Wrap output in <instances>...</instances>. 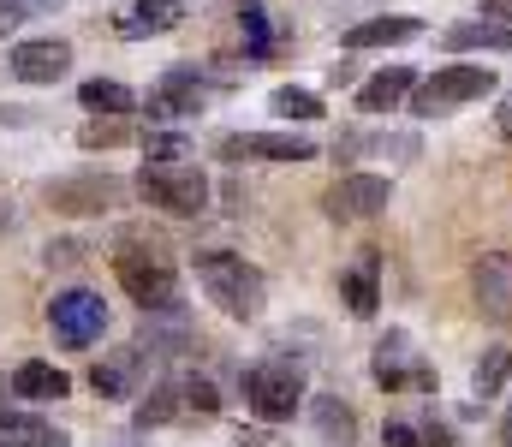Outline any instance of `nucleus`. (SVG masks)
Here are the masks:
<instances>
[{
	"instance_id": "f257e3e1",
	"label": "nucleus",
	"mask_w": 512,
	"mask_h": 447,
	"mask_svg": "<svg viewBox=\"0 0 512 447\" xmlns=\"http://www.w3.org/2000/svg\"><path fill=\"white\" fill-rule=\"evenodd\" d=\"M197 275H203V293L215 298L233 322H251L256 310H262V298H268L262 275H256L245 257H233V251H203L197 257Z\"/></svg>"
},
{
	"instance_id": "f03ea898",
	"label": "nucleus",
	"mask_w": 512,
	"mask_h": 447,
	"mask_svg": "<svg viewBox=\"0 0 512 447\" xmlns=\"http://www.w3.org/2000/svg\"><path fill=\"white\" fill-rule=\"evenodd\" d=\"M495 72L489 66H441L435 78H423L417 90H411V114H423V120H441V114H453V108H471V102H483V96H495Z\"/></svg>"
},
{
	"instance_id": "7ed1b4c3",
	"label": "nucleus",
	"mask_w": 512,
	"mask_h": 447,
	"mask_svg": "<svg viewBox=\"0 0 512 447\" xmlns=\"http://www.w3.org/2000/svg\"><path fill=\"white\" fill-rule=\"evenodd\" d=\"M114 275H120V287H126L143 310H179V275H173V263L161 257V251H143V245H120L114 251Z\"/></svg>"
},
{
	"instance_id": "20e7f679",
	"label": "nucleus",
	"mask_w": 512,
	"mask_h": 447,
	"mask_svg": "<svg viewBox=\"0 0 512 447\" xmlns=\"http://www.w3.org/2000/svg\"><path fill=\"white\" fill-rule=\"evenodd\" d=\"M137 197L155 203V209H167V215H203L209 179L197 167H185V161H149L137 173Z\"/></svg>"
},
{
	"instance_id": "39448f33",
	"label": "nucleus",
	"mask_w": 512,
	"mask_h": 447,
	"mask_svg": "<svg viewBox=\"0 0 512 447\" xmlns=\"http://www.w3.org/2000/svg\"><path fill=\"white\" fill-rule=\"evenodd\" d=\"M48 334H54V346H66V352L96 346V340L108 334V298L90 293V287L60 293L54 304H48Z\"/></svg>"
},
{
	"instance_id": "423d86ee",
	"label": "nucleus",
	"mask_w": 512,
	"mask_h": 447,
	"mask_svg": "<svg viewBox=\"0 0 512 447\" xmlns=\"http://www.w3.org/2000/svg\"><path fill=\"white\" fill-rule=\"evenodd\" d=\"M245 400H251L256 418H268V424L292 418L298 400H304V370H298V364H280V358L256 364L251 376H245Z\"/></svg>"
},
{
	"instance_id": "0eeeda50",
	"label": "nucleus",
	"mask_w": 512,
	"mask_h": 447,
	"mask_svg": "<svg viewBox=\"0 0 512 447\" xmlns=\"http://www.w3.org/2000/svg\"><path fill=\"white\" fill-rule=\"evenodd\" d=\"M387 197H393V179H387V173H346L340 185H328L322 209H328L334 221H370V215L387 209Z\"/></svg>"
},
{
	"instance_id": "6e6552de",
	"label": "nucleus",
	"mask_w": 512,
	"mask_h": 447,
	"mask_svg": "<svg viewBox=\"0 0 512 447\" xmlns=\"http://www.w3.org/2000/svg\"><path fill=\"white\" fill-rule=\"evenodd\" d=\"M66 72H72V42H60V36H24L12 48V78L18 84H54Z\"/></svg>"
},
{
	"instance_id": "1a4fd4ad",
	"label": "nucleus",
	"mask_w": 512,
	"mask_h": 447,
	"mask_svg": "<svg viewBox=\"0 0 512 447\" xmlns=\"http://www.w3.org/2000/svg\"><path fill=\"white\" fill-rule=\"evenodd\" d=\"M376 382H382L387 394H399V388H435V370L411 358V340L405 334H387L382 352H376Z\"/></svg>"
},
{
	"instance_id": "9d476101",
	"label": "nucleus",
	"mask_w": 512,
	"mask_h": 447,
	"mask_svg": "<svg viewBox=\"0 0 512 447\" xmlns=\"http://www.w3.org/2000/svg\"><path fill=\"white\" fill-rule=\"evenodd\" d=\"M48 203L60 209V215H102V209H114L120 203V179H60V185H48Z\"/></svg>"
},
{
	"instance_id": "9b49d317",
	"label": "nucleus",
	"mask_w": 512,
	"mask_h": 447,
	"mask_svg": "<svg viewBox=\"0 0 512 447\" xmlns=\"http://www.w3.org/2000/svg\"><path fill=\"white\" fill-rule=\"evenodd\" d=\"M471 281H477L483 316H489V322H512V257L507 251H489V257L471 269Z\"/></svg>"
},
{
	"instance_id": "f8f14e48",
	"label": "nucleus",
	"mask_w": 512,
	"mask_h": 447,
	"mask_svg": "<svg viewBox=\"0 0 512 447\" xmlns=\"http://www.w3.org/2000/svg\"><path fill=\"white\" fill-rule=\"evenodd\" d=\"M221 155L227 161H310L316 144L310 138H292V132H256V138H227Z\"/></svg>"
},
{
	"instance_id": "ddd939ff",
	"label": "nucleus",
	"mask_w": 512,
	"mask_h": 447,
	"mask_svg": "<svg viewBox=\"0 0 512 447\" xmlns=\"http://www.w3.org/2000/svg\"><path fill=\"white\" fill-rule=\"evenodd\" d=\"M143 346H120V352H108L96 370H90V388L102 394V400H126V394H137L143 388Z\"/></svg>"
},
{
	"instance_id": "4468645a",
	"label": "nucleus",
	"mask_w": 512,
	"mask_h": 447,
	"mask_svg": "<svg viewBox=\"0 0 512 447\" xmlns=\"http://www.w3.org/2000/svg\"><path fill=\"white\" fill-rule=\"evenodd\" d=\"M179 24H185V6H179V0H137V6H126V12H114V30H120L126 42L179 30Z\"/></svg>"
},
{
	"instance_id": "2eb2a0df",
	"label": "nucleus",
	"mask_w": 512,
	"mask_h": 447,
	"mask_svg": "<svg viewBox=\"0 0 512 447\" xmlns=\"http://www.w3.org/2000/svg\"><path fill=\"white\" fill-rule=\"evenodd\" d=\"M203 78L191 72V66H179V72H167L161 78V90L149 96V120H179V114H197L203 108V90H197Z\"/></svg>"
},
{
	"instance_id": "dca6fc26",
	"label": "nucleus",
	"mask_w": 512,
	"mask_h": 447,
	"mask_svg": "<svg viewBox=\"0 0 512 447\" xmlns=\"http://www.w3.org/2000/svg\"><path fill=\"white\" fill-rule=\"evenodd\" d=\"M411 90H417V72L387 66V72H376V78H364V90H358V114H393L399 102H411Z\"/></svg>"
},
{
	"instance_id": "f3484780",
	"label": "nucleus",
	"mask_w": 512,
	"mask_h": 447,
	"mask_svg": "<svg viewBox=\"0 0 512 447\" xmlns=\"http://www.w3.org/2000/svg\"><path fill=\"white\" fill-rule=\"evenodd\" d=\"M0 447H72V442H66V430H60V424L0 406Z\"/></svg>"
},
{
	"instance_id": "a211bd4d",
	"label": "nucleus",
	"mask_w": 512,
	"mask_h": 447,
	"mask_svg": "<svg viewBox=\"0 0 512 447\" xmlns=\"http://www.w3.org/2000/svg\"><path fill=\"white\" fill-rule=\"evenodd\" d=\"M423 36V18L411 12H387V18H370L346 36V48H399V42H417Z\"/></svg>"
},
{
	"instance_id": "6ab92c4d",
	"label": "nucleus",
	"mask_w": 512,
	"mask_h": 447,
	"mask_svg": "<svg viewBox=\"0 0 512 447\" xmlns=\"http://www.w3.org/2000/svg\"><path fill=\"white\" fill-rule=\"evenodd\" d=\"M453 54H465V48H512V24H495V18H465V24H453L447 36H441Z\"/></svg>"
},
{
	"instance_id": "aec40b11",
	"label": "nucleus",
	"mask_w": 512,
	"mask_h": 447,
	"mask_svg": "<svg viewBox=\"0 0 512 447\" xmlns=\"http://www.w3.org/2000/svg\"><path fill=\"white\" fill-rule=\"evenodd\" d=\"M12 388H18L24 400H60L72 382H66V370H54L48 358H30V364H18V370H12Z\"/></svg>"
},
{
	"instance_id": "412c9836",
	"label": "nucleus",
	"mask_w": 512,
	"mask_h": 447,
	"mask_svg": "<svg viewBox=\"0 0 512 447\" xmlns=\"http://www.w3.org/2000/svg\"><path fill=\"white\" fill-rule=\"evenodd\" d=\"M78 102H84L90 114H131V108H137V96H131L120 78H90V84H78Z\"/></svg>"
},
{
	"instance_id": "4be33fe9",
	"label": "nucleus",
	"mask_w": 512,
	"mask_h": 447,
	"mask_svg": "<svg viewBox=\"0 0 512 447\" xmlns=\"http://www.w3.org/2000/svg\"><path fill=\"white\" fill-rule=\"evenodd\" d=\"M340 287H346V304L358 310V316H376V251H364V263L358 269H346L340 275Z\"/></svg>"
},
{
	"instance_id": "5701e85b",
	"label": "nucleus",
	"mask_w": 512,
	"mask_h": 447,
	"mask_svg": "<svg viewBox=\"0 0 512 447\" xmlns=\"http://www.w3.org/2000/svg\"><path fill=\"white\" fill-rule=\"evenodd\" d=\"M316 430H322L328 442H352V436H358L352 406H346V400H334V394H322V400H316Z\"/></svg>"
},
{
	"instance_id": "b1692460",
	"label": "nucleus",
	"mask_w": 512,
	"mask_h": 447,
	"mask_svg": "<svg viewBox=\"0 0 512 447\" xmlns=\"http://www.w3.org/2000/svg\"><path fill=\"white\" fill-rule=\"evenodd\" d=\"M268 108H274L280 120H322V96L292 90V84H286V90H274V96H268Z\"/></svg>"
},
{
	"instance_id": "393cba45",
	"label": "nucleus",
	"mask_w": 512,
	"mask_h": 447,
	"mask_svg": "<svg viewBox=\"0 0 512 447\" xmlns=\"http://www.w3.org/2000/svg\"><path fill=\"white\" fill-rule=\"evenodd\" d=\"M507 376H512V352L507 346H489L483 352V364H477V394L489 400V394H501L507 388Z\"/></svg>"
},
{
	"instance_id": "a878e982",
	"label": "nucleus",
	"mask_w": 512,
	"mask_h": 447,
	"mask_svg": "<svg viewBox=\"0 0 512 447\" xmlns=\"http://www.w3.org/2000/svg\"><path fill=\"white\" fill-rule=\"evenodd\" d=\"M143 155L149 161H185L191 138H179V132H143Z\"/></svg>"
},
{
	"instance_id": "bb28decb",
	"label": "nucleus",
	"mask_w": 512,
	"mask_h": 447,
	"mask_svg": "<svg viewBox=\"0 0 512 447\" xmlns=\"http://www.w3.org/2000/svg\"><path fill=\"white\" fill-rule=\"evenodd\" d=\"M245 42H251V54H274V24H268L262 0H256V6H245Z\"/></svg>"
},
{
	"instance_id": "cd10ccee",
	"label": "nucleus",
	"mask_w": 512,
	"mask_h": 447,
	"mask_svg": "<svg viewBox=\"0 0 512 447\" xmlns=\"http://www.w3.org/2000/svg\"><path fill=\"white\" fill-rule=\"evenodd\" d=\"M173 412H179V394H173V388H155V394L143 400L137 424H143V430H149V424H173Z\"/></svg>"
},
{
	"instance_id": "c85d7f7f",
	"label": "nucleus",
	"mask_w": 512,
	"mask_h": 447,
	"mask_svg": "<svg viewBox=\"0 0 512 447\" xmlns=\"http://www.w3.org/2000/svg\"><path fill=\"white\" fill-rule=\"evenodd\" d=\"M48 6H60V0H0V36H6V30H18L30 12H48Z\"/></svg>"
},
{
	"instance_id": "c756f323",
	"label": "nucleus",
	"mask_w": 512,
	"mask_h": 447,
	"mask_svg": "<svg viewBox=\"0 0 512 447\" xmlns=\"http://www.w3.org/2000/svg\"><path fill=\"white\" fill-rule=\"evenodd\" d=\"M131 132H120V126H90V132H78V144L84 149H114V144H126Z\"/></svg>"
},
{
	"instance_id": "7c9ffc66",
	"label": "nucleus",
	"mask_w": 512,
	"mask_h": 447,
	"mask_svg": "<svg viewBox=\"0 0 512 447\" xmlns=\"http://www.w3.org/2000/svg\"><path fill=\"white\" fill-rule=\"evenodd\" d=\"M382 436H387V447H423V442H417V430H411V424H399V418L387 424Z\"/></svg>"
},
{
	"instance_id": "2f4dec72",
	"label": "nucleus",
	"mask_w": 512,
	"mask_h": 447,
	"mask_svg": "<svg viewBox=\"0 0 512 447\" xmlns=\"http://www.w3.org/2000/svg\"><path fill=\"white\" fill-rule=\"evenodd\" d=\"M483 18H495V24H507V18H512V0H489V6H483Z\"/></svg>"
},
{
	"instance_id": "473e14b6",
	"label": "nucleus",
	"mask_w": 512,
	"mask_h": 447,
	"mask_svg": "<svg viewBox=\"0 0 512 447\" xmlns=\"http://www.w3.org/2000/svg\"><path fill=\"white\" fill-rule=\"evenodd\" d=\"M501 436H507V447H512V406H507V418H501Z\"/></svg>"
},
{
	"instance_id": "72a5a7b5",
	"label": "nucleus",
	"mask_w": 512,
	"mask_h": 447,
	"mask_svg": "<svg viewBox=\"0 0 512 447\" xmlns=\"http://www.w3.org/2000/svg\"><path fill=\"white\" fill-rule=\"evenodd\" d=\"M239 6H256V0H239Z\"/></svg>"
}]
</instances>
